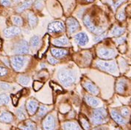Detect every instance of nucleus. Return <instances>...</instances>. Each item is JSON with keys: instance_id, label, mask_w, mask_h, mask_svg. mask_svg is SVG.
<instances>
[{"instance_id": "32", "label": "nucleus", "mask_w": 131, "mask_h": 130, "mask_svg": "<svg viewBox=\"0 0 131 130\" xmlns=\"http://www.w3.org/2000/svg\"><path fill=\"white\" fill-rule=\"evenodd\" d=\"M0 88L3 90H9L11 89V85L7 82H1L0 83Z\"/></svg>"}, {"instance_id": "23", "label": "nucleus", "mask_w": 131, "mask_h": 130, "mask_svg": "<svg viewBox=\"0 0 131 130\" xmlns=\"http://www.w3.org/2000/svg\"><path fill=\"white\" fill-rule=\"evenodd\" d=\"M32 0H27V1L24 2V3H23L21 6H19L18 8H17V11H18V13H21L22 12V11H24L26 9L29 8V7L32 5Z\"/></svg>"}, {"instance_id": "16", "label": "nucleus", "mask_w": 131, "mask_h": 130, "mask_svg": "<svg viewBox=\"0 0 131 130\" xmlns=\"http://www.w3.org/2000/svg\"><path fill=\"white\" fill-rule=\"evenodd\" d=\"M111 116L113 119L119 124H121V125H125L126 124V121L124 119V118H122V116L118 113L117 111H116L115 110H111Z\"/></svg>"}, {"instance_id": "24", "label": "nucleus", "mask_w": 131, "mask_h": 130, "mask_svg": "<svg viewBox=\"0 0 131 130\" xmlns=\"http://www.w3.org/2000/svg\"><path fill=\"white\" fill-rule=\"evenodd\" d=\"M125 32V29L119 27H114L112 31L111 32V34L113 36H119L122 35Z\"/></svg>"}, {"instance_id": "6", "label": "nucleus", "mask_w": 131, "mask_h": 130, "mask_svg": "<svg viewBox=\"0 0 131 130\" xmlns=\"http://www.w3.org/2000/svg\"><path fill=\"white\" fill-rule=\"evenodd\" d=\"M48 30L49 32L52 33L62 32L65 30V26L64 24L60 21H54L49 24Z\"/></svg>"}, {"instance_id": "34", "label": "nucleus", "mask_w": 131, "mask_h": 130, "mask_svg": "<svg viewBox=\"0 0 131 130\" xmlns=\"http://www.w3.org/2000/svg\"><path fill=\"white\" fill-rule=\"evenodd\" d=\"M81 122H82V125H83V128L85 129L89 130L90 125L89 124V122H88V121H87L86 119L83 118V119L81 120Z\"/></svg>"}, {"instance_id": "19", "label": "nucleus", "mask_w": 131, "mask_h": 130, "mask_svg": "<svg viewBox=\"0 0 131 130\" xmlns=\"http://www.w3.org/2000/svg\"><path fill=\"white\" fill-rule=\"evenodd\" d=\"M53 44L58 46H63L69 44V40L66 36H63L58 39H54L53 41Z\"/></svg>"}, {"instance_id": "4", "label": "nucleus", "mask_w": 131, "mask_h": 130, "mask_svg": "<svg viewBox=\"0 0 131 130\" xmlns=\"http://www.w3.org/2000/svg\"><path fill=\"white\" fill-rule=\"evenodd\" d=\"M27 58L22 55H16L11 58V64L14 70L16 71H21L26 63Z\"/></svg>"}, {"instance_id": "1", "label": "nucleus", "mask_w": 131, "mask_h": 130, "mask_svg": "<svg viewBox=\"0 0 131 130\" xmlns=\"http://www.w3.org/2000/svg\"><path fill=\"white\" fill-rule=\"evenodd\" d=\"M58 78L65 87L71 86L76 80L74 73L69 69H60L58 74Z\"/></svg>"}, {"instance_id": "39", "label": "nucleus", "mask_w": 131, "mask_h": 130, "mask_svg": "<svg viewBox=\"0 0 131 130\" xmlns=\"http://www.w3.org/2000/svg\"><path fill=\"white\" fill-rule=\"evenodd\" d=\"M130 114V111H129V110L127 109V108H123L122 110V115H123V116H125V117H127L128 115Z\"/></svg>"}, {"instance_id": "45", "label": "nucleus", "mask_w": 131, "mask_h": 130, "mask_svg": "<svg viewBox=\"0 0 131 130\" xmlns=\"http://www.w3.org/2000/svg\"><path fill=\"white\" fill-rule=\"evenodd\" d=\"M94 130H98V129H95Z\"/></svg>"}, {"instance_id": "27", "label": "nucleus", "mask_w": 131, "mask_h": 130, "mask_svg": "<svg viewBox=\"0 0 131 130\" xmlns=\"http://www.w3.org/2000/svg\"><path fill=\"white\" fill-rule=\"evenodd\" d=\"M40 43V38L38 36H33L31 39H30V46L32 47H36L37 46H38Z\"/></svg>"}, {"instance_id": "20", "label": "nucleus", "mask_w": 131, "mask_h": 130, "mask_svg": "<svg viewBox=\"0 0 131 130\" xmlns=\"http://www.w3.org/2000/svg\"><path fill=\"white\" fill-rule=\"evenodd\" d=\"M64 130H80V128L75 122H66L63 125Z\"/></svg>"}, {"instance_id": "22", "label": "nucleus", "mask_w": 131, "mask_h": 130, "mask_svg": "<svg viewBox=\"0 0 131 130\" xmlns=\"http://www.w3.org/2000/svg\"><path fill=\"white\" fill-rule=\"evenodd\" d=\"M27 16H28V21L30 27H36L38 24V18L36 16V15H34V13H32V12H30L28 13Z\"/></svg>"}, {"instance_id": "30", "label": "nucleus", "mask_w": 131, "mask_h": 130, "mask_svg": "<svg viewBox=\"0 0 131 130\" xmlns=\"http://www.w3.org/2000/svg\"><path fill=\"white\" fill-rule=\"evenodd\" d=\"M17 115H18V118L21 120H24L26 118V113H25V111H24L23 107H20L17 110Z\"/></svg>"}, {"instance_id": "14", "label": "nucleus", "mask_w": 131, "mask_h": 130, "mask_svg": "<svg viewBox=\"0 0 131 130\" xmlns=\"http://www.w3.org/2000/svg\"><path fill=\"white\" fill-rule=\"evenodd\" d=\"M83 87L85 90H87L89 93L92 94H97L99 92V90L94 83L90 81H85L83 82Z\"/></svg>"}, {"instance_id": "12", "label": "nucleus", "mask_w": 131, "mask_h": 130, "mask_svg": "<svg viewBox=\"0 0 131 130\" xmlns=\"http://www.w3.org/2000/svg\"><path fill=\"white\" fill-rule=\"evenodd\" d=\"M21 33V30L18 27H10L4 30V35L6 38H13Z\"/></svg>"}, {"instance_id": "17", "label": "nucleus", "mask_w": 131, "mask_h": 130, "mask_svg": "<svg viewBox=\"0 0 131 130\" xmlns=\"http://www.w3.org/2000/svg\"><path fill=\"white\" fill-rule=\"evenodd\" d=\"M13 120V115L9 112H2L0 113V121L4 123H10Z\"/></svg>"}, {"instance_id": "13", "label": "nucleus", "mask_w": 131, "mask_h": 130, "mask_svg": "<svg viewBox=\"0 0 131 130\" xmlns=\"http://www.w3.org/2000/svg\"><path fill=\"white\" fill-rule=\"evenodd\" d=\"M38 103L36 100H30L27 103V109L28 113L32 115H34L38 109Z\"/></svg>"}, {"instance_id": "8", "label": "nucleus", "mask_w": 131, "mask_h": 130, "mask_svg": "<svg viewBox=\"0 0 131 130\" xmlns=\"http://www.w3.org/2000/svg\"><path fill=\"white\" fill-rule=\"evenodd\" d=\"M66 25H67L68 32L70 34L74 33L80 28V24L78 23V21L74 18H68L66 20Z\"/></svg>"}, {"instance_id": "29", "label": "nucleus", "mask_w": 131, "mask_h": 130, "mask_svg": "<svg viewBox=\"0 0 131 130\" xmlns=\"http://www.w3.org/2000/svg\"><path fill=\"white\" fill-rule=\"evenodd\" d=\"M48 112V108L46 106H40L39 107V110H38V115L40 117H43Z\"/></svg>"}, {"instance_id": "31", "label": "nucleus", "mask_w": 131, "mask_h": 130, "mask_svg": "<svg viewBox=\"0 0 131 130\" xmlns=\"http://www.w3.org/2000/svg\"><path fill=\"white\" fill-rule=\"evenodd\" d=\"M13 22L16 24V26H21L23 24V21L21 17L19 16H13Z\"/></svg>"}, {"instance_id": "25", "label": "nucleus", "mask_w": 131, "mask_h": 130, "mask_svg": "<svg viewBox=\"0 0 131 130\" xmlns=\"http://www.w3.org/2000/svg\"><path fill=\"white\" fill-rule=\"evenodd\" d=\"M127 84L124 81H120L117 83L116 85V90L119 93H123L127 90Z\"/></svg>"}, {"instance_id": "15", "label": "nucleus", "mask_w": 131, "mask_h": 130, "mask_svg": "<svg viewBox=\"0 0 131 130\" xmlns=\"http://www.w3.org/2000/svg\"><path fill=\"white\" fill-rule=\"evenodd\" d=\"M51 53L55 58H60L66 56L68 54V50H66L65 49L52 48L51 49Z\"/></svg>"}, {"instance_id": "21", "label": "nucleus", "mask_w": 131, "mask_h": 130, "mask_svg": "<svg viewBox=\"0 0 131 130\" xmlns=\"http://www.w3.org/2000/svg\"><path fill=\"white\" fill-rule=\"evenodd\" d=\"M19 127H20V129H21L22 130H36V124L32 123L30 121L25 122L24 124L21 125Z\"/></svg>"}, {"instance_id": "2", "label": "nucleus", "mask_w": 131, "mask_h": 130, "mask_svg": "<svg viewBox=\"0 0 131 130\" xmlns=\"http://www.w3.org/2000/svg\"><path fill=\"white\" fill-rule=\"evenodd\" d=\"M97 67L101 69L102 71L109 72V73H114L117 71V66L115 61H105V60H98L96 62Z\"/></svg>"}, {"instance_id": "28", "label": "nucleus", "mask_w": 131, "mask_h": 130, "mask_svg": "<svg viewBox=\"0 0 131 130\" xmlns=\"http://www.w3.org/2000/svg\"><path fill=\"white\" fill-rule=\"evenodd\" d=\"M10 101V98L9 96L5 93H2L0 94V101L1 103L4 104H7L9 103Z\"/></svg>"}, {"instance_id": "38", "label": "nucleus", "mask_w": 131, "mask_h": 130, "mask_svg": "<svg viewBox=\"0 0 131 130\" xmlns=\"http://www.w3.org/2000/svg\"><path fill=\"white\" fill-rule=\"evenodd\" d=\"M48 61H49V63L50 64H52V65L56 64V63H58V60H56L55 58H54V57H48Z\"/></svg>"}, {"instance_id": "40", "label": "nucleus", "mask_w": 131, "mask_h": 130, "mask_svg": "<svg viewBox=\"0 0 131 130\" xmlns=\"http://www.w3.org/2000/svg\"><path fill=\"white\" fill-rule=\"evenodd\" d=\"M118 19L119 20H124L125 18V13H124V12H121L120 13H119V15H118Z\"/></svg>"}, {"instance_id": "44", "label": "nucleus", "mask_w": 131, "mask_h": 130, "mask_svg": "<svg viewBox=\"0 0 131 130\" xmlns=\"http://www.w3.org/2000/svg\"><path fill=\"white\" fill-rule=\"evenodd\" d=\"M21 0H15L16 2H21Z\"/></svg>"}, {"instance_id": "3", "label": "nucleus", "mask_w": 131, "mask_h": 130, "mask_svg": "<svg viewBox=\"0 0 131 130\" xmlns=\"http://www.w3.org/2000/svg\"><path fill=\"white\" fill-rule=\"evenodd\" d=\"M107 118V114L105 109L99 108L94 111L92 115V121L94 124H103L106 121Z\"/></svg>"}, {"instance_id": "43", "label": "nucleus", "mask_w": 131, "mask_h": 130, "mask_svg": "<svg viewBox=\"0 0 131 130\" xmlns=\"http://www.w3.org/2000/svg\"><path fill=\"white\" fill-rule=\"evenodd\" d=\"M85 1H87V2H94V0H85Z\"/></svg>"}, {"instance_id": "33", "label": "nucleus", "mask_w": 131, "mask_h": 130, "mask_svg": "<svg viewBox=\"0 0 131 130\" xmlns=\"http://www.w3.org/2000/svg\"><path fill=\"white\" fill-rule=\"evenodd\" d=\"M35 7L36 9L38 10H41L42 7H43V2L42 0H37L35 2Z\"/></svg>"}, {"instance_id": "7", "label": "nucleus", "mask_w": 131, "mask_h": 130, "mask_svg": "<svg viewBox=\"0 0 131 130\" xmlns=\"http://www.w3.org/2000/svg\"><path fill=\"white\" fill-rule=\"evenodd\" d=\"M83 23L84 24H85V26L91 32H93V33H94V34H97V35H99V34H100V33L102 32V29L99 28V27H96L95 25L93 24L91 19L90 18L89 16L86 15V16H84Z\"/></svg>"}, {"instance_id": "11", "label": "nucleus", "mask_w": 131, "mask_h": 130, "mask_svg": "<svg viewBox=\"0 0 131 130\" xmlns=\"http://www.w3.org/2000/svg\"><path fill=\"white\" fill-rule=\"evenodd\" d=\"M74 40L79 46H85L88 43L89 39V37L85 32H81L78 33L77 35H75Z\"/></svg>"}, {"instance_id": "42", "label": "nucleus", "mask_w": 131, "mask_h": 130, "mask_svg": "<svg viewBox=\"0 0 131 130\" xmlns=\"http://www.w3.org/2000/svg\"><path fill=\"white\" fill-rule=\"evenodd\" d=\"M125 41V37H123V38H120L119 39L117 40V41H118V43H122Z\"/></svg>"}, {"instance_id": "36", "label": "nucleus", "mask_w": 131, "mask_h": 130, "mask_svg": "<svg viewBox=\"0 0 131 130\" xmlns=\"http://www.w3.org/2000/svg\"><path fill=\"white\" fill-rule=\"evenodd\" d=\"M0 3L2 5L5 7L10 6L11 4V1L10 0H0Z\"/></svg>"}, {"instance_id": "10", "label": "nucleus", "mask_w": 131, "mask_h": 130, "mask_svg": "<svg viewBox=\"0 0 131 130\" xmlns=\"http://www.w3.org/2000/svg\"><path fill=\"white\" fill-rule=\"evenodd\" d=\"M55 128V119L53 115H49L43 121V130H54Z\"/></svg>"}, {"instance_id": "37", "label": "nucleus", "mask_w": 131, "mask_h": 130, "mask_svg": "<svg viewBox=\"0 0 131 130\" xmlns=\"http://www.w3.org/2000/svg\"><path fill=\"white\" fill-rule=\"evenodd\" d=\"M43 83L40 82H35L33 84V88L36 90H38V89H40L43 86Z\"/></svg>"}, {"instance_id": "35", "label": "nucleus", "mask_w": 131, "mask_h": 130, "mask_svg": "<svg viewBox=\"0 0 131 130\" xmlns=\"http://www.w3.org/2000/svg\"><path fill=\"white\" fill-rule=\"evenodd\" d=\"M7 74V70L5 67L0 66V77H5Z\"/></svg>"}, {"instance_id": "18", "label": "nucleus", "mask_w": 131, "mask_h": 130, "mask_svg": "<svg viewBox=\"0 0 131 130\" xmlns=\"http://www.w3.org/2000/svg\"><path fill=\"white\" fill-rule=\"evenodd\" d=\"M85 101L87 102V104H89L90 106L93 107H96L100 104V100L95 97H94V96H87L85 97Z\"/></svg>"}, {"instance_id": "5", "label": "nucleus", "mask_w": 131, "mask_h": 130, "mask_svg": "<svg viewBox=\"0 0 131 130\" xmlns=\"http://www.w3.org/2000/svg\"><path fill=\"white\" fill-rule=\"evenodd\" d=\"M13 51L16 54H20V55L28 54L30 52L29 44L26 41L21 40V41H19L16 44V46H14Z\"/></svg>"}, {"instance_id": "26", "label": "nucleus", "mask_w": 131, "mask_h": 130, "mask_svg": "<svg viewBox=\"0 0 131 130\" xmlns=\"http://www.w3.org/2000/svg\"><path fill=\"white\" fill-rule=\"evenodd\" d=\"M18 82L21 85L27 86L30 83V78L27 76H20V77L18 78Z\"/></svg>"}, {"instance_id": "9", "label": "nucleus", "mask_w": 131, "mask_h": 130, "mask_svg": "<svg viewBox=\"0 0 131 130\" xmlns=\"http://www.w3.org/2000/svg\"><path fill=\"white\" fill-rule=\"evenodd\" d=\"M98 55L100 57L103 59H110V58H113L116 55V52L113 49L101 48L98 50Z\"/></svg>"}, {"instance_id": "41", "label": "nucleus", "mask_w": 131, "mask_h": 130, "mask_svg": "<svg viewBox=\"0 0 131 130\" xmlns=\"http://www.w3.org/2000/svg\"><path fill=\"white\" fill-rule=\"evenodd\" d=\"M125 0H117L116 1V4H115V8H117L118 7H119V5H121V4H122L124 2H125Z\"/></svg>"}]
</instances>
